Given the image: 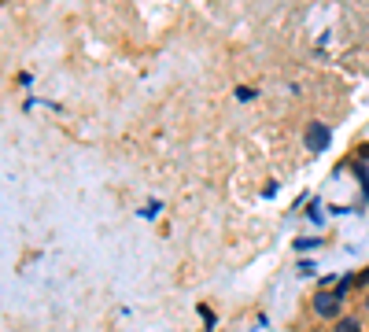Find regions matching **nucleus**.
<instances>
[{
	"mask_svg": "<svg viewBox=\"0 0 369 332\" xmlns=\"http://www.w3.org/2000/svg\"><path fill=\"white\" fill-rule=\"evenodd\" d=\"M307 144H310L314 151H325V148H329V126L310 122V129H307Z\"/></svg>",
	"mask_w": 369,
	"mask_h": 332,
	"instance_id": "nucleus-2",
	"label": "nucleus"
},
{
	"mask_svg": "<svg viewBox=\"0 0 369 332\" xmlns=\"http://www.w3.org/2000/svg\"><path fill=\"white\" fill-rule=\"evenodd\" d=\"M340 332H358V325H355V321H343V325H340Z\"/></svg>",
	"mask_w": 369,
	"mask_h": 332,
	"instance_id": "nucleus-3",
	"label": "nucleus"
},
{
	"mask_svg": "<svg viewBox=\"0 0 369 332\" xmlns=\"http://www.w3.org/2000/svg\"><path fill=\"white\" fill-rule=\"evenodd\" d=\"M314 310H318L321 318H336V314H340V292H336V296L321 292V296L314 299Z\"/></svg>",
	"mask_w": 369,
	"mask_h": 332,
	"instance_id": "nucleus-1",
	"label": "nucleus"
}]
</instances>
